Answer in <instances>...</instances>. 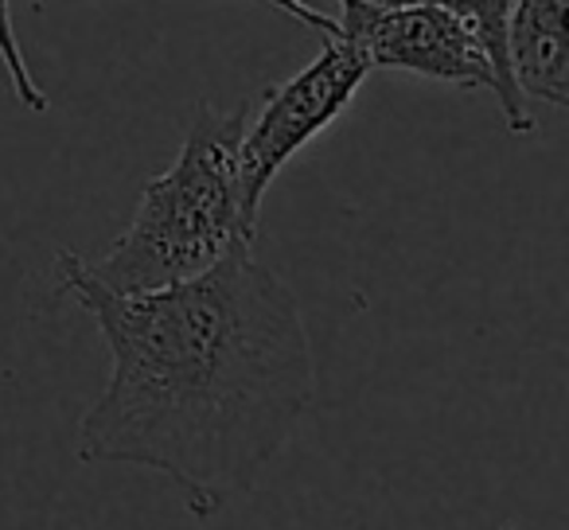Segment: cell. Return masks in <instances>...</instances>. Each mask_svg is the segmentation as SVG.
<instances>
[{
	"label": "cell",
	"mask_w": 569,
	"mask_h": 530,
	"mask_svg": "<svg viewBox=\"0 0 569 530\" xmlns=\"http://www.w3.org/2000/svg\"><path fill=\"white\" fill-rule=\"evenodd\" d=\"M56 266L110 348V379L79 421V457L160 472L188 514L214 519L317 402V356L289 281L253 246L152 293H106L71 250Z\"/></svg>",
	"instance_id": "cell-1"
},
{
	"label": "cell",
	"mask_w": 569,
	"mask_h": 530,
	"mask_svg": "<svg viewBox=\"0 0 569 530\" xmlns=\"http://www.w3.org/2000/svg\"><path fill=\"white\" fill-rule=\"evenodd\" d=\"M266 4H273V9H281V12H289V17H297L301 24L317 28V32H325V36H340V20H332V17H325V12L309 9L305 0H266Z\"/></svg>",
	"instance_id": "cell-8"
},
{
	"label": "cell",
	"mask_w": 569,
	"mask_h": 530,
	"mask_svg": "<svg viewBox=\"0 0 569 530\" xmlns=\"http://www.w3.org/2000/svg\"><path fill=\"white\" fill-rule=\"evenodd\" d=\"M367 74L371 67L359 56V48H351L343 36H328L325 51L305 71L261 98L258 118L246 121L238 141V188H242V211L250 214V222H258L261 199L277 172L348 110Z\"/></svg>",
	"instance_id": "cell-3"
},
{
	"label": "cell",
	"mask_w": 569,
	"mask_h": 530,
	"mask_svg": "<svg viewBox=\"0 0 569 530\" xmlns=\"http://www.w3.org/2000/svg\"><path fill=\"white\" fill-rule=\"evenodd\" d=\"M433 4H445L449 12L465 17L468 24L480 32V40L488 43L491 63H496L499 74V110L507 118V129L519 137H527L535 129V118H530L527 102H522V90L515 87L511 79V59H507V20H511V4L515 0H433Z\"/></svg>",
	"instance_id": "cell-6"
},
{
	"label": "cell",
	"mask_w": 569,
	"mask_h": 530,
	"mask_svg": "<svg viewBox=\"0 0 569 530\" xmlns=\"http://www.w3.org/2000/svg\"><path fill=\"white\" fill-rule=\"evenodd\" d=\"M250 110L199 106L180 157L152 176L126 234L82 270L106 293H152L211 270L234 246H253L238 188V141Z\"/></svg>",
	"instance_id": "cell-2"
},
{
	"label": "cell",
	"mask_w": 569,
	"mask_h": 530,
	"mask_svg": "<svg viewBox=\"0 0 569 530\" xmlns=\"http://www.w3.org/2000/svg\"><path fill=\"white\" fill-rule=\"evenodd\" d=\"M340 36L351 48H359L371 71L387 67V71H410L460 90L499 94V74L488 43L465 17L449 12L445 4L421 0L398 9H375L363 0H340Z\"/></svg>",
	"instance_id": "cell-4"
},
{
	"label": "cell",
	"mask_w": 569,
	"mask_h": 530,
	"mask_svg": "<svg viewBox=\"0 0 569 530\" xmlns=\"http://www.w3.org/2000/svg\"><path fill=\"white\" fill-rule=\"evenodd\" d=\"M0 63H4V71H9V82H12V90H17L20 102H24V110H32V113L48 110V94H43V87L32 79V71H28L24 56H20L17 28H12V12H9V0H0Z\"/></svg>",
	"instance_id": "cell-7"
},
{
	"label": "cell",
	"mask_w": 569,
	"mask_h": 530,
	"mask_svg": "<svg viewBox=\"0 0 569 530\" xmlns=\"http://www.w3.org/2000/svg\"><path fill=\"white\" fill-rule=\"evenodd\" d=\"M569 0H515L507 20V59L522 98L569 106Z\"/></svg>",
	"instance_id": "cell-5"
}]
</instances>
